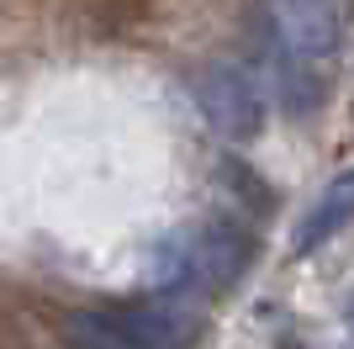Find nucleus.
I'll use <instances>...</instances> for the list:
<instances>
[{
    "label": "nucleus",
    "instance_id": "obj_5",
    "mask_svg": "<svg viewBox=\"0 0 354 349\" xmlns=\"http://www.w3.org/2000/svg\"><path fill=\"white\" fill-rule=\"evenodd\" d=\"M344 222H354V170H344L339 180H328V190L312 202V212L301 217V228H296V254L328 244Z\"/></svg>",
    "mask_w": 354,
    "mask_h": 349
},
{
    "label": "nucleus",
    "instance_id": "obj_4",
    "mask_svg": "<svg viewBox=\"0 0 354 349\" xmlns=\"http://www.w3.org/2000/svg\"><path fill=\"white\" fill-rule=\"evenodd\" d=\"M243 265H249V233H243V222L238 217H212L191 244L180 249V265H175V280H169V286L175 291L227 286V280L243 276Z\"/></svg>",
    "mask_w": 354,
    "mask_h": 349
},
{
    "label": "nucleus",
    "instance_id": "obj_1",
    "mask_svg": "<svg viewBox=\"0 0 354 349\" xmlns=\"http://www.w3.org/2000/svg\"><path fill=\"white\" fill-rule=\"evenodd\" d=\"M249 37L259 48L275 101L291 116L323 101V69L344 43V21L333 0H254Z\"/></svg>",
    "mask_w": 354,
    "mask_h": 349
},
{
    "label": "nucleus",
    "instance_id": "obj_2",
    "mask_svg": "<svg viewBox=\"0 0 354 349\" xmlns=\"http://www.w3.org/2000/svg\"><path fill=\"white\" fill-rule=\"evenodd\" d=\"M191 96L222 138H254L265 127V85L233 58H212L191 74Z\"/></svg>",
    "mask_w": 354,
    "mask_h": 349
},
{
    "label": "nucleus",
    "instance_id": "obj_6",
    "mask_svg": "<svg viewBox=\"0 0 354 349\" xmlns=\"http://www.w3.org/2000/svg\"><path fill=\"white\" fill-rule=\"evenodd\" d=\"M349 323H354V302H349Z\"/></svg>",
    "mask_w": 354,
    "mask_h": 349
},
{
    "label": "nucleus",
    "instance_id": "obj_3",
    "mask_svg": "<svg viewBox=\"0 0 354 349\" xmlns=\"http://www.w3.org/2000/svg\"><path fill=\"white\" fill-rule=\"evenodd\" d=\"M74 349H180L175 318L159 307H80L64 318Z\"/></svg>",
    "mask_w": 354,
    "mask_h": 349
}]
</instances>
